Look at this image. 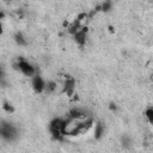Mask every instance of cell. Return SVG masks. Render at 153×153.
Segmentation results:
<instances>
[{"instance_id":"7a4b0ae2","label":"cell","mask_w":153,"mask_h":153,"mask_svg":"<svg viewBox=\"0 0 153 153\" xmlns=\"http://www.w3.org/2000/svg\"><path fill=\"white\" fill-rule=\"evenodd\" d=\"M1 108H2V110H4L6 114H12V112L14 111L13 105H12V104H10L8 102H4V103H2V105H1Z\"/></svg>"},{"instance_id":"3957f363","label":"cell","mask_w":153,"mask_h":153,"mask_svg":"<svg viewBox=\"0 0 153 153\" xmlns=\"http://www.w3.org/2000/svg\"><path fill=\"white\" fill-rule=\"evenodd\" d=\"M2 32H4V26H2V23L0 20V33H2Z\"/></svg>"},{"instance_id":"6da1fadb","label":"cell","mask_w":153,"mask_h":153,"mask_svg":"<svg viewBox=\"0 0 153 153\" xmlns=\"http://www.w3.org/2000/svg\"><path fill=\"white\" fill-rule=\"evenodd\" d=\"M143 118L146 120V122L148 124L152 123V120H153V109L151 105H148L145 110H143Z\"/></svg>"}]
</instances>
